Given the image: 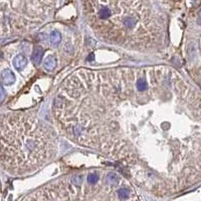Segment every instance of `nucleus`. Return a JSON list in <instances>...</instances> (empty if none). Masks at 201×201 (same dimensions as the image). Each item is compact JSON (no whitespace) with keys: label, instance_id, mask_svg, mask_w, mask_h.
I'll return each instance as SVG.
<instances>
[{"label":"nucleus","instance_id":"nucleus-2","mask_svg":"<svg viewBox=\"0 0 201 201\" xmlns=\"http://www.w3.org/2000/svg\"><path fill=\"white\" fill-rule=\"evenodd\" d=\"M1 80L2 82L6 86H10V85L14 84L15 82V75L9 68H6L1 72Z\"/></svg>","mask_w":201,"mask_h":201},{"label":"nucleus","instance_id":"nucleus-7","mask_svg":"<svg viewBox=\"0 0 201 201\" xmlns=\"http://www.w3.org/2000/svg\"><path fill=\"white\" fill-rule=\"evenodd\" d=\"M61 40V35L58 31H53L50 34V43L53 44V46H56L60 44Z\"/></svg>","mask_w":201,"mask_h":201},{"label":"nucleus","instance_id":"nucleus-10","mask_svg":"<svg viewBox=\"0 0 201 201\" xmlns=\"http://www.w3.org/2000/svg\"><path fill=\"white\" fill-rule=\"evenodd\" d=\"M99 181V175L97 173H91L87 176V182L89 184H96Z\"/></svg>","mask_w":201,"mask_h":201},{"label":"nucleus","instance_id":"nucleus-11","mask_svg":"<svg viewBox=\"0 0 201 201\" xmlns=\"http://www.w3.org/2000/svg\"><path fill=\"white\" fill-rule=\"evenodd\" d=\"M82 183V175H79V176H75L74 179H72V184L75 186H80V184Z\"/></svg>","mask_w":201,"mask_h":201},{"label":"nucleus","instance_id":"nucleus-6","mask_svg":"<svg viewBox=\"0 0 201 201\" xmlns=\"http://www.w3.org/2000/svg\"><path fill=\"white\" fill-rule=\"evenodd\" d=\"M105 182L109 186H116L118 183H119V177H118V175L114 173V172H110V173H108V175L106 176Z\"/></svg>","mask_w":201,"mask_h":201},{"label":"nucleus","instance_id":"nucleus-3","mask_svg":"<svg viewBox=\"0 0 201 201\" xmlns=\"http://www.w3.org/2000/svg\"><path fill=\"white\" fill-rule=\"evenodd\" d=\"M44 50L41 46H36L33 49V53H32L31 55V61L33 63L34 65H40L42 60V56H43Z\"/></svg>","mask_w":201,"mask_h":201},{"label":"nucleus","instance_id":"nucleus-1","mask_svg":"<svg viewBox=\"0 0 201 201\" xmlns=\"http://www.w3.org/2000/svg\"><path fill=\"white\" fill-rule=\"evenodd\" d=\"M51 136L38 120L24 115L0 123V162L21 172L36 170L49 158Z\"/></svg>","mask_w":201,"mask_h":201},{"label":"nucleus","instance_id":"nucleus-8","mask_svg":"<svg viewBox=\"0 0 201 201\" xmlns=\"http://www.w3.org/2000/svg\"><path fill=\"white\" fill-rule=\"evenodd\" d=\"M136 87L139 92H144L148 89V82L144 79H139L136 82Z\"/></svg>","mask_w":201,"mask_h":201},{"label":"nucleus","instance_id":"nucleus-12","mask_svg":"<svg viewBox=\"0 0 201 201\" xmlns=\"http://www.w3.org/2000/svg\"><path fill=\"white\" fill-rule=\"evenodd\" d=\"M5 97H6V92L4 89L3 86L0 84V104L3 103V101L5 100Z\"/></svg>","mask_w":201,"mask_h":201},{"label":"nucleus","instance_id":"nucleus-9","mask_svg":"<svg viewBox=\"0 0 201 201\" xmlns=\"http://www.w3.org/2000/svg\"><path fill=\"white\" fill-rule=\"evenodd\" d=\"M118 195H119V198H121V199H128V198H129V195H130L129 189H127V188L119 189Z\"/></svg>","mask_w":201,"mask_h":201},{"label":"nucleus","instance_id":"nucleus-5","mask_svg":"<svg viewBox=\"0 0 201 201\" xmlns=\"http://www.w3.org/2000/svg\"><path fill=\"white\" fill-rule=\"evenodd\" d=\"M44 68L48 72H53L56 67V58L53 55H48L43 61Z\"/></svg>","mask_w":201,"mask_h":201},{"label":"nucleus","instance_id":"nucleus-4","mask_svg":"<svg viewBox=\"0 0 201 201\" xmlns=\"http://www.w3.org/2000/svg\"><path fill=\"white\" fill-rule=\"evenodd\" d=\"M27 65V58H25L22 54H18L15 58H13V65L16 70H21L22 68H24Z\"/></svg>","mask_w":201,"mask_h":201},{"label":"nucleus","instance_id":"nucleus-13","mask_svg":"<svg viewBox=\"0 0 201 201\" xmlns=\"http://www.w3.org/2000/svg\"><path fill=\"white\" fill-rule=\"evenodd\" d=\"M1 58H2V53L0 51V60H1Z\"/></svg>","mask_w":201,"mask_h":201}]
</instances>
